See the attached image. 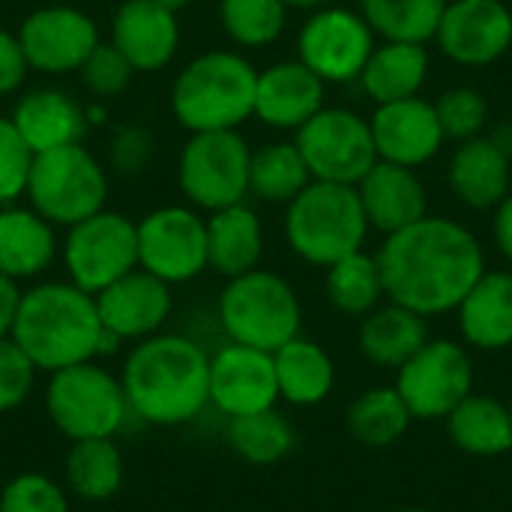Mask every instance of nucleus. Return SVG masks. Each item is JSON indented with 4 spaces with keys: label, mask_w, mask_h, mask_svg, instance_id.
I'll use <instances>...</instances> for the list:
<instances>
[{
    "label": "nucleus",
    "mask_w": 512,
    "mask_h": 512,
    "mask_svg": "<svg viewBox=\"0 0 512 512\" xmlns=\"http://www.w3.org/2000/svg\"><path fill=\"white\" fill-rule=\"evenodd\" d=\"M378 258L384 294L423 318L453 312L486 273L480 240L459 222L423 216L387 234Z\"/></svg>",
    "instance_id": "f257e3e1"
},
{
    "label": "nucleus",
    "mask_w": 512,
    "mask_h": 512,
    "mask_svg": "<svg viewBox=\"0 0 512 512\" xmlns=\"http://www.w3.org/2000/svg\"><path fill=\"white\" fill-rule=\"evenodd\" d=\"M120 384L135 420L156 429L186 426L210 405V354L189 336L156 333L126 354Z\"/></svg>",
    "instance_id": "f03ea898"
},
{
    "label": "nucleus",
    "mask_w": 512,
    "mask_h": 512,
    "mask_svg": "<svg viewBox=\"0 0 512 512\" xmlns=\"http://www.w3.org/2000/svg\"><path fill=\"white\" fill-rule=\"evenodd\" d=\"M9 339L24 351L36 372H60L102 354L120 342L105 333L96 297L72 282H39L21 291Z\"/></svg>",
    "instance_id": "7ed1b4c3"
},
{
    "label": "nucleus",
    "mask_w": 512,
    "mask_h": 512,
    "mask_svg": "<svg viewBox=\"0 0 512 512\" xmlns=\"http://www.w3.org/2000/svg\"><path fill=\"white\" fill-rule=\"evenodd\" d=\"M255 66L237 51L198 54L171 87V111L189 132L237 129L255 114Z\"/></svg>",
    "instance_id": "20e7f679"
},
{
    "label": "nucleus",
    "mask_w": 512,
    "mask_h": 512,
    "mask_svg": "<svg viewBox=\"0 0 512 512\" xmlns=\"http://www.w3.org/2000/svg\"><path fill=\"white\" fill-rule=\"evenodd\" d=\"M369 222L357 186L312 180L285 216V237L291 249L315 267H330L339 258L360 252Z\"/></svg>",
    "instance_id": "39448f33"
},
{
    "label": "nucleus",
    "mask_w": 512,
    "mask_h": 512,
    "mask_svg": "<svg viewBox=\"0 0 512 512\" xmlns=\"http://www.w3.org/2000/svg\"><path fill=\"white\" fill-rule=\"evenodd\" d=\"M219 327L228 342L273 354L294 336H300L303 309L294 288L270 270H249L228 279L219 294Z\"/></svg>",
    "instance_id": "423d86ee"
},
{
    "label": "nucleus",
    "mask_w": 512,
    "mask_h": 512,
    "mask_svg": "<svg viewBox=\"0 0 512 512\" xmlns=\"http://www.w3.org/2000/svg\"><path fill=\"white\" fill-rule=\"evenodd\" d=\"M45 414L69 444L87 438H117L132 417L120 375L108 372L96 360L48 375Z\"/></svg>",
    "instance_id": "0eeeda50"
},
{
    "label": "nucleus",
    "mask_w": 512,
    "mask_h": 512,
    "mask_svg": "<svg viewBox=\"0 0 512 512\" xmlns=\"http://www.w3.org/2000/svg\"><path fill=\"white\" fill-rule=\"evenodd\" d=\"M24 195L42 219L69 228L105 210L108 177L87 147L66 144L33 156Z\"/></svg>",
    "instance_id": "6e6552de"
},
{
    "label": "nucleus",
    "mask_w": 512,
    "mask_h": 512,
    "mask_svg": "<svg viewBox=\"0 0 512 512\" xmlns=\"http://www.w3.org/2000/svg\"><path fill=\"white\" fill-rule=\"evenodd\" d=\"M249 159L252 150L237 129L192 132L177 162L180 192L207 213L240 204L249 195Z\"/></svg>",
    "instance_id": "1a4fd4ad"
},
{
    "label": "nucleus",
    "mask_w": 512,
    "mask_h": 512,
    "mask_svg": "<svg viewBox=\"0 0 512 512\" xmlns=\"http://www.w3.org/2000/svg\"><path fill=\"white\" fill-rule=\"evenodd\" d=\"M60 255L69 282L96 297L138 267V225L123 213L99 210L66 228Z\"/></svg>",
    "instance_id": "9d476101"
},
{
    "label": "nucleus",
    "mask_w": 512,
    "mask_h": 512,
    "mask_svg": "<svg viewBox=\"0 0 512 512\" xmlns=\"http://www.w3.org/2000/svg\"><path fill=\"white\" fill-rule=\"evenodd\" d=\"M297 150L312 180L357 186L378 162L369 120L348 108H321L297 129Z\"/></svg>",
    "instance_id": "9b49d317"
},
{
    "label": "nucleus",
    "mask_w": 512,
    "mask_h": 512,
    "mask_svg": "<svg viewBox=\"0 0 512 512\" xmlns=\"http://www.w3.org/2000/svg\"><path fill=\"white\" fill-rule=\"evenodd\" d=\"M474 387V363L468 351L450 339L426 342L405 366H399L396 390L414 420L447 417Z\"/></svg>",
    "instance_id": "f8f14e48"
},
{
    "label": "nucleus",
    "mask_w": 512,
    "mask_h": 512,
    "mask_svg": "<svg viewBox=\"0 0 512 512\" xmlns=\"http://www.w3.org/2000/svg\"><path fill=\"white\" fill-rule=\"evenodd\" d=\"M138 225V267L165 285H183L207 270V219L192 207H159Z\"/></svg>",
    "instance_id": "ddd939ff"
},
{
    "label": "nucleus",
    "mask_w": 512,
    "mask_h": 512,
    "mask_svg": "<svg viewBox=\"0 0 512 512\" xmlns=\"http://www.w3.org/2000/svg\"><path fill=\"white\" fill-rule=\"evenodd\" d=\"M372 36V27L360 12L324 6L300 30V63H306L324 84L357 81L375 51Z\"/></svg>",
    "instance_id": "4468645a"
},
{
    "label": "nucleus",
    "mask_w": 512,
    "mask_h": 512,
    "mask_svg": "<svg viewBox=\"0 0 512 512\" xmlns=\"http://www.w3.org/2000/svg\"><path fill=\"white\" fill-rule=\"evenodd\" d=\"M15 36L27 66L51 75L78 72L99 45L93 18L75 6H42L24 18Z\"/></svg>",
    "instance_id": "2eb2a0df"
},
{
    "label": "nucleus",
    "mask_w": 512,
    "mask_h": 512,
    "mask_svg": "<svg viewBox=\"0 0 512 512\" xmlns=\"http://www.w3.org/2000/svg\"><path fill=\"white\" fill-rule=\"evenodd\" d=\"M276 366L273 354L237 342L210 354V405L228 420L276 408Z\"/></svg>",
    "instance_id": "dca6fc26"
},
{
    "label": "nucleus",
    "mask_w": 512,
    "mask_h": 512,
    "mask_svg": "<svg viewBox=\"0 0 512 512\" xmlns=\"http://www.w3.org/2000/svg\"><path fill=\"white\" fill-rule=\"evenodd\" d=\"M438 45L462 66H486L512 45V12L504 0H447Z\"/></svg>",
    "instance_id": "f3484780"
},
{
    "label": "nucleus",
    "mask_w": 512,
    "mask_h": 512,
    "mask_svg": "<svg viewBox=\"0 0 512 512\" xmlns=\"http://www.w3.org/2000/svg\"><path fill=\"white\" fill-rule=\"evenodd\" d=\"M171 309V285L141 267L96 294L99 321L105 333L117 342H141L147 336L162 333L165 321L171 318Z\"/></svg>",
    "instance_id": "a211bd4d"
},
{
    "label": "nucleus",
    "mask_w": 512,
    "mask_h": 512,
    "mask_svg": "<svg viewBox=\"0 0 512 512\" xmlns=\"http://www.w3.org/2000/svg\"><path fill=\"white\" fill-rule=\"evenodd\" d=\"M369 126L378 159L405 168H420L444 144V129L435 102H426L420 96L378 105Z\"/></svg>",
    "instance_id": "6ab92c4d"
},
{
    "label": "nucleus",
    "mask_w": 512,
    "mask_h": 512,
    "mask_svg": "<svg viewBox=\"0 0 512 512\" xmlns=\"http://www.w3.org/2000/svg\"><path fill=\"white\" fill-rule=\"evenodd\" d=\"M111 45L132 63L135 72H156L177 54V12L153 0H126L111 18Z\"/></svg>",
    "instance_id": "aec40b11"
},
{
    "label": "nucleus",
    "mask_w": 512,
    "mask_h": 512,
    "mask_svg": "<svg viewBox=\"0 0 512 512\" xmlns=\"http://www.w3.org/2000/svg\"><path fill=\"white\" fill-rule=\"evenodd\" d=\"M324 108V81L300 60L258 72L255 114L273 129H300Z\"/></svg>",
    "instance_id": "412c9836"
},
{
    "label": "nucleus",
    "mask_w": 512,
    "mask_h": 512,
    "mask_svg": "<svg viewBox=\"0 0 512 512\" xmlns=\"http://www.w3.org/2000/svg\"><path fill=\"white\" fill-rule=\"evenodd\" d=\"M357 195L366 222L384 234H396L426 216V186L414 168L375 162L372 171L357 183Z\"/></svg>",
    "instance_id": "4be33fe9"
},
{
    "label": "nucleus",
    "mask_w": 512,
    "mask_h": 512,
    "mask_svg": "<svg viewBox=\"0 0 512 512\" xmlns=\"http://www.w3.org/2000/svg\"><path fill=\"white\" fill-rule=\"evenodd\" d=\"M54 225L33 207H0V273L12 282L36 279L57 258Z\"/></svg>",
    "instance_id": "5701e85b"
},
{
    "label": "nucleus",
    "mask_w": 512,
    "mask_h": 512,
    "mask_svg": "<svg viewBox=\"0 0 512 512\" xmlns=\"http://www.w3.org/2000/svg\"><path fill=\"white\" fill-rule=\"evenodd\" d=\"M450 186L474 210L498 207L510 195V156L486 135L468 138L450 159Z\"/></svg>",
    "instance_id": "b1692460"
},
{
    "label": "nucleus",
    "mask_w": 512,
    "mask_h": 512,
    "mask_svg": "<svg viewBox=\"0 0 512 512\" xmlns=\"http://www.w3.org/2000/svg\"><path fill=\"white\" fill-rule=\"evenodd\" d=\"M9 120L24 138V144L33 150V156L66 147V144H81V135H84V111L63 90L27 93L15 105Z\"/></svg>",
    "instance_id": "393cba45"
},
{
    "label": "nucleus",
    "mask_w": 512,
    "mask_h": 512,
    "mask_svg": "<svg viewBox=\"0 0 512 512\" xmlns=\"http://www.w3.org/2000/svg\"><path fill=\"white\" fill-rule=\"evenodd\" d=\"M456 312L468 345L483 351H501L512 345V273H483Z\"/></svg>",
    "instance_id": "a878e982"
},
{
    "label": "nucleus",
    "mask_w": 512,
    "mask_h": 512,
    "mask_svg": "<svg viewBox=\"0 0 512 512\" xmlns=\"http://www.w3.org/2000/svg\"><path fill=\"white\" fill-rule=\"evenodd\" d=\"M264 228L252 207L231 204L207 219V267L225 279L243 276L261 264Z\"/></svg>",
    "instance_id": "bb28decb"
},
{
    "label": "nucleus",
    "mask_w": 512,
    "mask_h": 512,
    "mask_svg": "<svg viewBox=\"0 0 512 512\" xmlns=\"http://www.w3.org/2000/svg\"><path fill=\"white\" fill-rule=\"evenodd\" d=\"M273 366H276L279 399L297 408L321 405L336 384V369L330 354L318 342L303 336H294L291 342L276 348Z\"/></svg>",
    "instance_id": "cd10ccee"
},
{
    "label": "nucleus",
    "mask_w": 512,
    "mask_h": 512,
    "mask_svg": "<svg viewBox=\"0 0 512 512\" xmlns=\"http://www.w3.org/2000/svg\"><path fill=\"white\" fill-rule=\"evenodd\" d=\"M126 477V462L117 438H87L72 441L63 459V483L66 492L87 504L111 501Z\"/></svg>",
    "instance_id": "c85d7f7f"
},
{
    "label": "nucleus",
    "mask_w": 512,
    "mask_h": 512,
    "mask_svg": "<svg viewBox=\"0 0 512 512\" xmlns=\"http://www.w3.org/2000/svg\"><path fill=\"white\" fill-rule=\"evenodd\" d=\"M429 342L426 318L405 306L372 309L360 327V351L375 366L399 369Z\"/></svg>",
    "instance_id": "c756f323"
},
{
    "label": "nucleus",
    "mask_w": 512,
    "mask_h": 512,
    "mask_svg": "<svg viewBox=\"0 0 512 512\" xmlns=\"http://www.w3.org/2000/svg\"><path fill=\"white\" fill-rule=\"evenodd\" d=\"M429 72V51L417 42H384L375 45L372 57L366 60L360 81L366 93L384 105L411 99L420 93Z\"/></svg>",
    "instance_id": "7c9ffc66"
},
{
    "label": "nucleus",
    "mask_w": 512,
    "mask_h": 512,
    "mask_svg": "<svg viewBox=\"0 0 512 512\" xmlns=\"http://www.w3.org/2000/svg\"><path fill=\"white\" fill-rule=\"evenodd\" d=\"M447 429L453 444L471 456H504L512 450L510 408L492 396H465L447 414Z\"/></svg>",
    "instance_id": "2f4dec72"
},
{
    "label": "nucleus",
    "mask_w": 512,
    "mask_h": 512,
    "mask_svg": "<svg viewBox=\"0 0 512 512\" xmlns=\"http://www.w3.org/2000/svg\"><path fill=\"white\" fill-rule=\"evenodd\" d=\"M225 444L243 462L267 468V465L282 462L294 450L297 432L282 411L267 408V411H255V414H243V417H228L225 420Z\"/></svg>",
    "instance_id": "473e14b6"
},
{
    "label": "nucleus",
    "mask_w": 512,
    "mask_h": 512,
    "mask_svg": "<svg viewBox=\"0 0 512 512\" xmlns=\"http://www.w3.org/2000/svg\"><path fill=\"white\" fill-rule=\"evenodd\" d=\"M309 183L312 174L297 144L276 141L255 150L249 159V192L261 201L291 204Z\"/></svg>",
    "instance_id": "72a5a7b5"
},
{
    "label": "nucleus",
    "mask_w": 512,
    "mask_h": 512,
    "mask_svg": "<svg viewBox=\"0 0 512 512\" xmlns=\"http://www.w3.org/2000/svg\"><path fill=\"white\" fill-rule=\"evenodd\" d=\"M447 0H360V15L387 42H417L435 39Z\"/></svg>",
    "instance_id": "f704fd0d"
},
{
    "label": "nucleus",
    "mask_w": 512,
    "mask_h": 512,
    "mask_svg": "<svg viewBox=\"0 0 512 512\" xmlns=\"http://www.w3.org/2000/svg\"><path fill=\"white\" fill-rule=\"evenodd\" d=\"M411 420L414 417L396 387H372L348 408V432L366 447L396 444L408 432Z\"/></svg>",
    "instance_id": "c9c22d12"
},
{
    "label": "nucleus",
    "mask_w": 512,
    "mask_h": 512,
    "mask_svg": "<svg viewBox=\"0 0 512 512\" xmlns=\"http://www.w3.org/2000/svg\"><path fill=\"white\" fill-rule=\"evenodd\" d=\"M327 297L345 315H369L384 297V282L378 270V258L351 252L327 267Z\"/></svg>",
    "instance_id": "e433bc0d"
},
{
    "label": "nucleus",
    "mask_w": 512,
    "mask_h": 512,
    "mask_svg": "<svg viewBox=\"0 0 512 512\" xmlns=\"http://www.w3.org/2000/svg\"><path fill=\"white\" fill-rule=\"evenodd\" d=\"M288 6L282 0H222L219 18L225 33L246 48L270 45L285 27Z\"/></svg>",
    "instance_id": "4c0bfd02"
},
{
    "label": "nucleus",
    "mask_w": 512,
    "mask_h": 512,
    "mask_svg": "<svg viewBox=\"0 0 512 512\" xmlns=\"http://www.w3.org/2000/svg\"><path fill=\"white\" fill-rule=\"evenodd\" d=\"M0 512H72L69 492L39 471H24L0 489Z\"/></svg>",
    "instance_id": "58836bf2"
},
{
    "label": "nucleus",
    "mask_w": 512,
    "mask_h": 512,
    "mask_svg": "<svg viewBox=\"0 0 512 512\" xmlns=\"http://www.w3.org/2000/svg\"><path fill=\"white\" fill-rule=\"evenodd\" d=\"M435 111H438L444 138H456V141L477 138L480 129L489 120V102L474 87H453V90H447L435 102Z\"/></svg>",
    "instance_id": "ea45409f"
},
{
    "label": "nucleus",
    "mask_w": 512,
    "mask_h": 512,
    "mask_svg": "<svg viewBox=\"0 0 512 512\" xmlns=\"http://www.w3.org/2000/svg\"><path fill=\"white\" fill-rule=\"evenodd\" d=\"M30 165H33V150L24 144L12 120L0 117V207L15 204L24 195Z\"/></svg>",
    "instance_id": "a19ab883"
},
{
    "label": "nucleus",
    "mask_w": 512,
    "mask_h": 512,
    "mask_svg": "<svg viewBox=\"0 0 512 512\" xmlns=\"http://www.w3.org/2000/svg\"><path fill=\"white\" fill-rule=\"evenodd\" d=\"M78 72H81L84 87H87L93 96H114V93L126 90L129 81H132V75H135L132 63H129L111 42H99V45L87 54V60L81 63Z\"/></svg>",
    "instance_id": "79ce46f5"
},
{
    "label": "nucleus",
    "mask_w": 512,
    "mask_h": 512,
    "mask_svg": "<svg viewBox=\"0 0 512 512\" xmlns=\"http://www.w3.org/2000/svg\"><path fill=\"white\" fill-rule=\"evenodd\" d=\"M36 366L24 357V351L6 336L0 339V414H9L27 402L36 384Z\"/></svg>",
    "instance_id": "37998d69"
},
{
    "label": "nucleus",
    "mask_w": 512,
    "mask_h": 512,
    "mask_svg": "<svg viewBox=\"0 0 512 512\" xmlns=\"http://www.w3.org/2000/svg\"><path fill=\"white\" fill-rule=\"evenodd\" d=\"M153 156V138L144 129H123L111 144V162L123 174L141 171Z\"/></svg>",
    "instance_id": "c03bdc74"
},
{
    "label": "nucleus",
    "mask_w": 512,
    "mask_h": 512,
    "mask_svg": "<svg viewBox=\"0 0 512 512\" xmlns=\"http://www.w3.org/2000/svg\"><path fill=\"white\" fill-rule=\"evenodd\" d=\"M27 60L24 51L18 45V36L0 30V96H9L21 87L24 75H27Z\"/></svg>",
    "instance_id": "a18cd8bd"
},
{
    "label": "nucleus",
    "mask_w": 512,
    "mask_h": 512,
    "mask_svg": "<svg viewBox=\"0 0 512 512\" xmlns=\"http://www.w3.org/2000/svg\"><path fill=\"white\" fill-rule=\"evenodd\" d=\"M18 303H21L18 282H12L9 276L0 273V339H6L12 333V324H15V315H18Z\"/></svg>",
    "instance_id": "49530a36"
},
{
    "label": "nucleus",
    "mask_w": 512,
    "mask_h": 512,
    "mask_svg": "<svg viewBox=\"0 0 512 512\" xmlns=\"http://www.w3.org/2000/svg\"><path fill=\"white\" fill-rule=\"evenodd\" d=\"M495 243H498L501 255L512 264V192L498 204V213H495Z\"/></svg>",
    "instance_id": "de8ad7c7"
},
{
    "label": "nucleus",
    "mask_w": 512,
    "mask_h": 512,
    "mask_svg": "<svg viewBox=\"0 0 512 512\" xmlns=\"http://www.w3.org/2000/svg\"><path fill=\"white\" fill-rule=\"evenodd\" d=\"M489 138H492V141H495V144H498V147H501V150H504V153L512 159V123L498 126Z\"/></svg>",
    "instance_id": "09e8293b"
},
{
    "label": "nucleus",
    "mask_w": 512,
    "mask_h": 512,
    "mask_svg": "<svg viewBox=\"0 0 512 512\" xmlns=\"http://www.w3.org/2000/svg\"><path fill=\"white\" fill-rule=\"evenodd\" d=\"M285 6H297V9H318V6H324L327 0H282Z\"/></svg>",
    "instance_id": "8fccbe9b"
},
{
    "label": "nucleus",
    "mask_w": 512,
    "mask_h": 512,
    "mask_svg": "<svg viewBox=\"0 0 512 512\" xmlns=\"http://www.w3.org/2000/svg\"><path fill=\"white\" fill-rule=\"evenodd\" d=\"M153 3H159V6H165V9H171V12H180L189 0H153Z\"/></svg>",
    "instance_id": "3c124183"
},
{
    "label": "nucleus",
    "mask_w": 512,
    "mask_h": 512,
    "mask_svg": "<svg viewBox=\"0 0 512 512\" xmlns=\"http://www.w3.org/2000/svg\"><path fill=\"white\" fill-rule=\"evenodd\" d=\"M399 512H432V510H399Z\"/></svg>",
    "instance_id": "603ef678"
},
{
    "label": "nucleus",
    "mask_w": 512,
    "mask_h": 512,
    "mask_svg": "<svg viewBox=\"0 0 512 512\" xmlns=\"http://www.w3.org/2000/svg\"><path fill=\"white\" fill-rule=\"evenodd\" d=\"M507 408H510V417H512V399H510V405H507Z\"/></svg>",
    "instance_id": "864d4df0"
},
{
    "label": "nucleus",
    "mask_w": 512,
    "mask_h": 512,
    "mask_svg": "<svg viewBox=\"0 0 512 512\" xmlns=\"http://www.w3.org/2000/svg\"><path fill=\"white\" fill-rule=\"evenodd\" d=\"M72 512H87V510H72Z\"/></svg>",
    "instance_id": "5fc2aeb1"
}]
</instances>
